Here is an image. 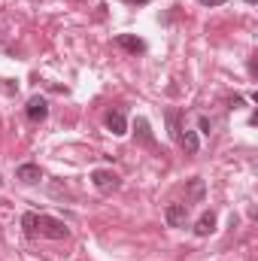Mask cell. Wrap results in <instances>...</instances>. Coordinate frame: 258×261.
<instances>
[{
  "mask_svg": "<svg viewBox=\"0 0 258 261\" xmlns=\"http://www.w3.org/2000/svg\"><path fill=\"white\" fill-rule=\"evenodd\" d=\"M91 182H94V189L100 192V195H113V192H119L122 189V179H119V173H113V170H94L91 173Z\"/></svg>",
  "mask_w": 258,
  "mask_h": 261,
  "instance_id": "7a4b0ae2",
  "label": "cell"
},
{
  "mask_svg": "<svg viewBox=\"0 0 258 261\" xmlns=\"http://www.w3.org/2000/svg\"><path fill=\"white\" fill-rule=\"evenodd\" d=\"M189 197H192L194 203H197V200L203 197V182H200L197 176H194V179H189Z\"/></svg>",
  "mask_w": 258,
  "mask_h": 261,
  "instance_id": "4fadbf2b",
  "label": "cell"
},
{
  "mask_svg": "<svg viewBox=\"0 0 258 261\" xmlns=\"http://www.w3.org/2000/svg\"><path fill=\"white\" fill-rule=\"evenodd\" d=\"M197 125H200V130H203V134H210V130H213V122H210L207 116H200V119H197Z\"/></svg>",
  "mask_w": 258,
  "mask_h": 261,
  "instance_id": "5bb4252c",
  "label": "cell"
},
{
  "mask_svg": "<svg viewBox=\"0 0 258 261\" xmlns=\"http://www.w3.org/2000/svg\"><path fill=\"white\" fill-rule=\"evenodd\" d=\"M15 179H18L21 186H37V182L43 179V170H40V164H34V161L18 164V167H15Z\"/></svg>",
  "mask_w": 258,
  "mask_h": 261,
  "instance_id": "5b68a950",
  "label": "cell"
},
{
  "mask_svg": "<svg viewBox=\"0 0 258 261\" xmlns=\"http://www.w3.org/2000/svg\"><path fill=\"white\" fill-rule=\"evenodd\" d=\"M213 231H216V213L207 210V213L194 222V234H197V237H207V234H213Z\"/></svg>",
  "mask_w": 258,
  "mask_h": 261,
  "instance_id": "ba28073f",
  "label": "cell"
},
{
  "mask_svg": "<svg viewBox=\"0 0 258 261\" xmlns=\"http://www.w3.org/2000/svg\"><path fill=\"white\" fill-rule=\"evenodd\" d=\"M246 3H255V0H246Z\"/></svg>",
  "mask_w": 258,
  "mask_h": 261,
  "instance_id": "ac0fdd59",
  "label": "cell"
},
{
  "mask_svg": "<svg viewBox=\"0 0 258 261\" xmlns=\"http://www.w3.org/2000/svg\"><path fill=\"white\" fill-rule=\"evenodd\" d=\"M37 222H40L37 213H24V216H21V228H24L28 237H37Z\"/></svg>",
  "mask_w": 258,
  "mask_h": 261,
  "instance_id": "8fae6325",
  "label": "cell"
},
{
  "mask_svg": "<svg viewBox=\"0 0 258 261\" xmlns=\"http://www.w3.org/2000/svg\"><path fill=\"white\" fill-rule=\"evenodd\" d=\"M122 3H128V6H146L149 0H122Z\"/></svg>",
  "mask_w": 258,
  "mask_h": 261,
  "instance_id": "e0dca14e",
  "label": "cell"
},
{
  "mask_svg": "<svg viewBox=\"0 0 258 261\" xmlns=\"http://www.w3.org/2000/svg\"><path fill=\"white\" fill-rule=\"evenodd\" d=\"M197 3H203V6H222L225 0H197Z\"/></svg>",
  "mask_w": 258,
  "mask_h": 261,
  "instance_id": "2e32d148",
  "label": "cell"
},
{
  "mask_svg": "<svg viewBox=\"0 0 258 261\" xmlns=\"http://www.w3.org/2000/svg\"><path fill=\"white\" fill-rule=\"evenodd\" d=\"M164 222L170 228H186V222H189V203H167L164 206Z\"/></svg>",
  "mask_w": 258,
  "mask_h": 261,
  "instance_id": "277c9868",
  "label": "cell"
},
{
  "mask_svg": "<svg viewBox=\"0 0 258 261\" xmlns=\"http://www.w3.org/2000/svg\"><path fill=\"white\" fill-rule=\"evenodd\" d=\"M167 125H170V137H173V140H179L183 128H179V113H176V110H170V113H167Z\"/></svg>",
  "mask_w": 258,
  "mask_h": 261,
  "instance_id": "7c38bea8",
  "label": "cell"
},
{
  "mask_svg": "<svg viewBox=\"0 0 258 261\" xmlns=\"http://www.w3.org/2000/svg\"><path fill=\"white\" fill-rule=\"evenodd\" d=\"M231 107H234V110H237V107H243V97H240V94H234V97H231Z\"/></svg>",
  "mask_w": 258,
  "mask_h": 261,
  "instance_id": "9a60e30c",
  "label": "cell"
},
{
  "mask_svg": "<svg viewBox=\"0 0 258 261\" xmlns=\"http://www.w3.org/2000/svg\"><path fill=\"white\" fill-rule=\"evenodd\" d=\"M24 116H28V122H34V125H40V122H46L49 119V103H46V97H31L28 100V107H24Z\"/></svg>",
  "mask_w": 258,
  "mask_h": 261,
  "instance_id": "3957f363",
  "label": "cell"
},
{
  "mask_svg": "<svg viewBox=\"0 0 258 261\" xmlns=\"http://www.w3.org/2000/svg\"><path fill=\"white\" fill-rule=\"evenodd\" d=\"M134 134H137V140L143 143V146H155V137H152V128H149V122L140 116L137 122H134Z\"/></svg>",
  "mask_w": 258,
  "mask_h": 261,
  "instance_id": "9c48e42d",
  "label": "cell"
},
{
  "mask_svg": "<svg viewBox=\"0 0 258 261\" xmlns=\"http://www.w3.org/2000/svg\"><path fill=\"white\" fill-rule=\"evenodd\" d=\"M116 46L125 49L128 55H143V52H146V40H140V37H134V34H119V37H116Z\"/></svg>",
  "mask_w": 258,
  "mask_h": 261,
  "instance_id": "52a82bcc",
  "label": "cell"
},
{
  "mask_svg": "<svg viewBox=\"0 0 258 261\" xmlns=\"http://www.w3.org/2000/svg\"><path fill=\"white\" fill-rule=\"evenodd\" d=\"M37 234H43V237H49V240H67V237H70V228H67L61 219L40 216V222H37Z\"/></svg>",
  "mask_w": 258,
  "mask_h": 261,
  "instance_id": "6da1fadb",
  "label": "cell"
},
{
  "mask_svg": "<svg viewBox=\"0 0 258 261\" xmlns=\"http://www.w3.org/2000/svg\"><path fill=\"white\" fill-rule=\"evenodd\" d=\"M104 125H107V130H110L113 137H125V134H128V122H125V113H122V110H110V113L104 116Z\"/></svg>",
  "mask_w": 258,
  "mask_h": 261,
  "instance_id": "8992f818",
  "label": "cell"
},
{
  "mask_svg": "<svg viewBox=\"0 0 258 261\" xmlns=\"http://www.w3.org/2000/svg\"><path fill=\"white\" fill-rule=\"evenodd\" d=\"M179 146L189 152V155H197V149H200V140H197V130H189L183 128V134H179Z\"/></svg>",
  "mask_w": 258,
  "mask_h": 261,
  "instance_id": "30bf717a",
  "label": "cell"
}]
</instances>
